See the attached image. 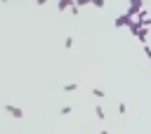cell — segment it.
Wrapping results in <instances>:
<instances>
[{"instance_id": "obj_1", "label": "cell", "mask_w": 151, "mask_h": 134, "mask_svg": "<svg viewBox=\"0 0 151 134\" xmlns=\"http://www.w3.org/2000/svg\"><path fill=\"white\" fill-rule=\"evenodd\" d=\"M142 9H144V2H142V0H130V2H127V14H130L132 19H137V14H139Z\"/></svg>"}, {"instance_id": "obj_2", "label": "cell", "mask_w": 151, "mask_h": 134, "mask_svg": "<svg viewBox=\"0 0 151 134\" xmlns=\"http://www.w3.org/2000/svg\"><path fill=\"white\" fill-rule=\"evenodd\" d=\"M132 21H134V19H132V16L127 14V12H123V14H118V16H116L113 26H116V28H127V26H130Z\"/></svg>"}, {"instance_id": "obj_3", "label": "cell", "mask_w": 151, "mask_h": 134, "mask_svg": "<svg viewBox=\"0 0 151 134\" xmlns=\"http://www.w3.org/2000/svg\"><path fill=\"white\" fill-rule=\"evenodd\" d=\"M137 24H139L142 28H149V26H151V14H149V9H146V7L137 14Z\"/></svg>"}, {"instance_id": "obj_4", "label": "cell", "mask_w": 151, "mask_h": 134, "mask_svg": "<svg viewBox=\"0 0 151 134\" xmlns=\"http://www.w3.org/2000/svg\"><path fill=\"white\" fill-rule=\"evenodd\" d=\"M5 110H7L12 118H17V120H21V118H24V110H21V108H17V106H12V103H7V106H5Z\"/></svg>"}, {"instance_id": "obj_5", "label": "cell", "mask_w": 151, "mask_h": 134, "mask_svg": "<svg viewBox=\"0 0 151 134\" xmlns=\"http://www.w3.org/2000/svg\"><path fill=\"white\" fill-rule=\"evenodd\" d=\"M71 7H73V2H71V0H59V2H57V9H59V12L71 9Z\"/></svg>"}, {"instance_id": "obj_6", "label": "cell", "mask_w": 151, "mask_h": 134, "mask_svg": "<svg viewBox=\"0 0 151 134\" xmlns=\"http://www.w3.org/2000/svg\"><path fill=\"white\" fill-rule=\"evenodd\" d=\"M137 38H139V40H142V42L146 45V40H149V28H142V31L137 33Z\"/></svg>"}, {"instance_id": "obj_7", "label": "cell", "mask_w": 151, "mask_h": 134, "mask_svg": "<svg viewBox=\"0 0 151 134\" xmlns=\"http://www.w3.org/2000/svg\"><path fill=\"white\" fill-rule=\"evenodd\" d=\"M94 115H97L99 120H104V118H106V113H104V108H101V106H94Z\"/></svg>"}, {"instance_id": "obj_8", "label": "cell", "mask_w": 151, "mask_h": 134, "mask_svg": "<svg viewBox=\"0 0 151 134\" xmlns=\"http://www.w3.org/2000/svg\"><path fill=\"white\" fill-rule=\"evenodd\" d=\"M76 89H78V85H76V82H68V85H64V92H68V94H71V92H76Z\"/></svg>"}, {"instance_id": "obj_9", "label": "cell", "mask_w": 151, "mask_h": 134, "mask_svg": "<svg viewBox=\"0 0 151 134\" xmlns=\"http://www.w3.org/2000/svg\"><path fill=\"white\" fill-rule=\"evenodd\" d=\"M92 96H97V99H104V89H99V87H92Z\"/></svg>"}, {"instance_id": "obj_10", "label": "cell", "mask_w": 151, "mask_h": 134, "mask_svg": "<svg viewBox=\"0 0 151 134\" xmlns=\"http://www.w3.org/2000/svg\"><path fill=\"white\" fill-rule=\"evenodd\" d=\"M71 110H73V106H61L59 113H61V115H71Z\"/></svg>"}, {"instance_id": "obj_11", "label": "cell", "mask_w": 151, "mask_h": 134, "mask_svg": "<svg viewBox=\"0 0 151 134\" xmlns=\"http://www.w3.org/2000/svg\"><path fill=\"white\" fill-rule=\"evenodd\" d=\"M71 14H73V16H78V14H80V7H78V2H73V7H71Z\"/></svg>"}, {"instance_id": "obj_12", "label": "cell", "mask_w": 151, "mask_h": 134, "mask_svg": "<svg viewBox=\"0 0 151 134\" xmlns=\"http://www.w3.org/2000/svg\"><path fill=\"white\" fill-rule=\"evenodd\" d=\"M64 47H66V49H71V47H73V38H71V35L64 40Z\"/></svg>"}, {"instance_id": "obj_13", "label": "cell", "mask_w": 151, "mask_h": 134, "mask_svg": "<svg viewBox=\"0 0 151 134\" xmlns=\"http://www.w3.org/2000/svg\"><path fill=\"white\" fill-rule=\"evenodd\" d=\"M118 113L125 115V113H127V103H118Z\"/></svg>"}, {"instance_id": "obj_14", "label": "cell", "mask_w": 151, "mask_h": 134, "mask_svg": "<svg viewBox=\"0 0 151 134\" xmlns=\"http://www.w3.org/2000/svg\"><path fill=\"white\" fill-rule=\"evenodd\" d=\"M142 49H144V54H146V59H149V61H151V47H149V45H144V47H142Z\"/></svg>"}, {"instance_id": "obj_15", "label": "cell", "mask_w": 151, "mask_h": 134, "mask_svg": "<svg viewBox=\"0 0 151 134\" xmlns=\"http://www.w3.org/2000/svg\"><path fill=\"white\" fill-rule=\"evenodd\" d=\"M99 134H109V129H101V132H99Z\"/></svg>"}]
</instances>
